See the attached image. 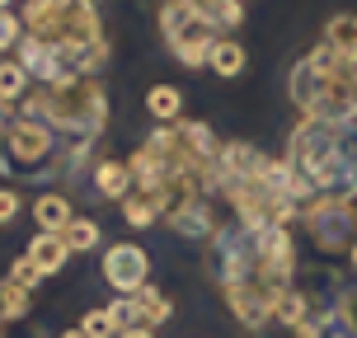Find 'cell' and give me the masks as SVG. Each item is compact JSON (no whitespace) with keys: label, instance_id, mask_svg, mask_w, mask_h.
<instances>
[{"label":"cell","instance_id":"1","mask_svg":"<svg viewBox=\"0 0 357 338\" xmlns=\"http://www.w3.org/2000/svg\"><path fill=\"white\" fill-rule=\"evenodd\" d=\"M287 164L310 183L315 197L357 202V127L353 123H301L291 132Z\"/></svg>","mask_w":357,"mask_h":338},{"label":"cell","instance_id":"2","mask_svg":"<svg viewBox=\"0 0 357 338\" xmlns=\"http://www.w3.org/2000/svg\"><path fill=\"white\" fill-rule=\"evenodd\" d=\"M24 29L33 43L52 47L71 61V71H94L104 61V33L89 0H29L24 5Z\"/></svg>","mask_w":357,"mask_h":338},{"label":"cell","instance_id":"3","mask_svg":"<svg viewBox=\"0 0 357 338\" xmlns=\"http://www.w3.org/2000/svg\"><path fill=\"white\" fill-rule=\"evenodd\" d=\"M291 99L305 123H353L357 118V80L348 75V56L315 47L291 71Z\"/></svg>","mask_w":357,"mask_h":338},{"label":"cell","instance_id":"4","mask_svg":"<svg viewBox=\"0 0 357 338\" xmlns=\"http://www.w3.org/2000/svg\"><path fill=\"white\" fill-rule=\"evenodd\" d=\"M29 113H33L38 123L47 127H61V132H99L108 118V104H104V89L85 85V80H75V85H56V89H38L33 99H29Z\"/></svg>","mask_w":357,"mask_h":338},{"label":"cell","instance_id":"5","mask_svg":"<svg viewBox=\"0 0 357 338\" xmlns=\"http://www.w3.org/2000/svg\"><path fill=\"white\" fill-rule=\"evenodd\" d=\"M301 221L310 240L324 254H348L357 245V202H339V197H310L301 207Z\"/></svg>","mask_w":357,"mask_h":338},{"label":"cell","instance_id":"6","mask_svg":"<svg viewBox=\"0 0 357 338\" xmlns=\"http://www.w3.org/2000/svg\"><path fill=\"white\" fill-rule=\"evenodd\" d=\"M160 29H165V43L174 47V56L183 61V66H207V61H212L216 24H207L202 15H193L188 5H165Z\"/></svg>","mask_w":357,"mask_h":338},{"label":"cell","instance_id":"7","mask_svg":"<svg viewBox=\"0 0 357 338\" xmlns=\"http://www.w3.org/2000/svg\"><path fill=\"white\" fill-rule=\"evenodd\" d=\"M146 277H151V259H146L142 245H108L104 249V282L118 296H137Z\"/></svg>","mask_w":357,"mask_h":338},{"label":"cell","instance_id":"8","mask_svg":"<svg viewBox=\"0 0 357 338\" xmlns=\"http://www.w3.org/2000/svg\"><path fill=\"white\" fill-rule=\"evenodd\" d=\"M52 151V127L38 123V118H19L15 127H10V155H15V169H24V164H38L43 155Z\"/></svg>","mask_w":357,"mask_h":338},{"label":"cell","instance_id":"9","mask_svg":"<svg viewBox=\"0 0 357 338\" xmlns=\"http://www.w3.org/2000/svg\"><path fill=\"white\" fill-rule=\"evenodd\" d=\"M66 259H71V249H66V240H61V235L38 231L33 240H29V263H33L43 277H47V272H61Z\"/></svg>","mask_w":357,"mask_h":338},{"label":"cell","instance_id":"10","mask_svg":"<svg viewBox=\"0 0 357 338\" xmlns=\"http://www.w3.org/2000/svg\"><path fill=\"white\" fill-rule=\"evenodd\" d=\"M33 221H38V231L61 235V231L75 221V216H71V202H66L61 193H43V197L33 202Z\"/></svg>","mask_w":357,"mask_h":338},{"label":"cell","instance_id":"11","mask_svg":"<svg viewBox=\"0 0 357 338\" xmlns=\"http://www.w3.org/2000/svg\"><path fill=\"white\" fill-rule=\"evenodd\" d=\"M94 188L104 197H127L132 193V169L123 160H99L94 164Z\"/></svg>","mask_w":357,"mask_h":338},{"label":"cell","instance_id":"12","mask_svg":"<svg viewBox=\"0 0 357 338\" xmlns=\"http://www.w3.org/2000/svg\"><path fill=\"white\" fill-rule=\"evenodd\" d=\"M324 47L339 56H353L357 52V15H334L324 24Z\"/></svg>","mask_w":357,"mask_h":338},{"label":"cell","instance_id":"13","mask_svg":"<svg viewBox=\"0 0 357 338\" xmlns=\"http://www.w3.org/2000/svg\"><path fill=\"white\" fill-rule=\"evenodd\" d=\"M146 113H151L155 123H178L183 94H178L174 85H151V94H146Z\"/></svg>","mask_w":357,"mask_h":338},{"label":"cell","instance_id":"14","mask_svg":"<svg viewBox=\"0 0 357 338\" xmlns=\"http://www.w3.org/2000/svg\"><path fill=\"white\" fill-rule=\"evenodd\" d=\"M183 5H188V10H193V15H202L207 19V24H216V29H235V24H240V0H183Z\"/></svg>","mask_w":357,"mask_h":338},{"label":"cell","instance_id":"15","mask_svg":"<svg viewBox=\"0 0 357 338\" xmlns=\"http://www.w3.org/2000/svg\"><path fill=\"white\" fill-rule=\"evenodd\" d=\"M245 61H250V56H245V47H240L235 38H216L212 61H207V66H212L216 75H226V80H235V75L245 71Z\"/></svg>","mask_w":357,"mask_h":338},{"label":"cell","instance_id":"16","mask_svg":"<svg viewBox=\"0 0 357 338\" xmlns=\"http://www.w3.org/2000/svg\"><path fill=\"white\" fill-rule=\"evenodd\" d=\"M132 301H137V315H142L146 329H151V324H160V320H169V296H165V291H155L151 282H146Z\"/></svg>","mask_w":357,"mask_h":338},{"label":"cell","instance_id":"17","mask_svg":"<svg viewBox=\"0 0 357 338\" xmlns=\"http://www.w3.org/2000/svg\"><path fill=\"white\" fill-rule=\"evenodd\" d=\"M61 240H66V249H71V254H80V249H94L104 235H99V221H89V216H75L71 226L61 231Z\"/></svg>","mask_w":357,"mask_h":338},{"label":"cell","instance_id":"18","mask_svg":"<svg viewBox=\"0 0 357 338\" xmlns=\"http://www.w3.org/2000/svg\"><path fill=\"white\" fill-rule=\"evenodd\" d=\"M123 216H127V226H151V221L160 216V207H155L146 193H127L123 197Z\"/></svg>","mask_w":357,"mask_h":338},{"label":"cell","instance_id":"19","mask_svg":"<svg viewBox=\"0 0 357 338\" xmlns=\"http://www.w3.org/2000/svg\"><path fill=\"white\" fill-rule=\"evenodd\" d=\"M29 315V291L15 282H0V320H24Z\"/></svg>","mask_w":357,"mask_h":338},{"label":"cell","instance_id":"20","mask_svg":"<svg viewBox=\"0 0 357 338\" xmlns=\"http://www.w3.org/2000/svg\"><path fill=\"white\" fill-rule=\"evenodd\" d=\"M24 89H29V75H24V66H19V61H0V104L19 99Z\"/></svg>","mask_w":357,"mask_h":338},{"label":"cell","instance_id":"21","mask_svg":"<svg viewBox=\"0 0 357 338\" xmlns=\"http://www.w3.org/2000/svg\"><path fill=\"white\" fill-rule=\"evenodd\" d=\"M305 315H310V301H305V296H301V291H296V286H291V291H287L282 301H278V310H273V320L291 324V329H296V324H301Z\"/></svg>","mask_w":357,"mask_h":338},{"label":"cell","instance_id":"22","mask_svg":"<svg viewBox=\"0 0 357 338\" xmlns=\"http://www.w3.org/2000/svg\"><path fill=\"white\" fill-rule=\"evenodd\" d=\"M80 334L85 338H118L123 329H118V320L108 315V305H104V310H89L85 320H80Z\"/></svg>","mask_w":357,"mask_h":338},{"label":"cell","instance_id":"23","mask_svg":"<svg viewBox=\"0 0 357 338\" xmlns=\"http://www.w3.org/2000/svg\"><path fill=\"white\" fill-rule=\"evenodd\" d=\"M19 38H24V19L10 15V10H0V52H10Z\"/></svg>","mask_w":357,"mask_h":338},{"label":"cell","instance_id":"24","mask_svg":"<svg viewBox=\"0 0 357 338\" xmlns=\"http://www.w3.org/2000/svg\"><path fill=\"white\" fill-rule=\"evenodd\" d=\"M38 277H43V272H38V268L29 263V259H15V263H10V282H15V286H24V291H33V286H38Z\"/></svg>","mask_w":357,"mask_h":338},{"label":"cell","instance_id":"25","mask_svg":"<svg viewBox=\"0 0 357 338\" xmlns=\"http://www.w3.org/2000/svg\"><path fill=\"white\" fill-rule=\"evenodd\" d=\"M19 207H24V197H19L15 188H0V226H10L19 216Z\"/></svg>","mask_w":357,"mask_h":338},{"label":"cell","instance_id":"26","mask_svg":"<svg viewBox=\"0 0 357 338\" xmlns=\"http://www.w3.org/2000/svg\"><path fill=\"white\" fill-rule=\"evenodd\" d=\"M118 338H155V334H151V329H142V324H137V329H123V334H118Z\"/></svg>","mask_w":357,"mask_h":338},{"label":"cell","instance_id":"27","mask_svg":"<svg viewBox=\"0 0 357 338\" xmlns=\"http://www.w3.org/2000/svg\"><path fill=\"white\" fill-rule=\"evenodd\" d=\"M348 75H353V80H357V52L348 56Z\"/></svg>","mask_w":357,"mask_h":338},{"label":"cell","instance_id":"28","mask_svg":"<svg viewBox=\"0 0 357 338\" xmlns=\"http://www.w3.org/2000/svg\"><path fill=\"white\" fill-rule=\"evenodd\" d=\"M348 263H353V272H357V245H353V249H348Z\"/></svg>","mask_w":357,"mask_h":338},{"label":"cell","instance_id":"29","mask_svg":"<svg viewBox=\"0 0 357 338\" xmlns=\"http://www.w3.org/2000/svg\"><path fill=\"white\" fill-rule=\"evenodd\" d=\"M61 338H85V334H80V329H66V334H61Z\"/></svg>","mask_w":357,"mask_h":338},{"label":"cell","instance_id":"30","mask_svg":"<svg viewBox=\"0 0 357 338\" xmlns=\"http://www.w3.org/2000/svg\"><path fill=\"white\" fill-rule=\"evenodd\" d=\"M5 5H10V0H0V10H5Z\"/></svg>","mask_w":357,"mask_h":338}]
</instances>
